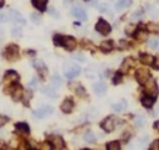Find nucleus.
Segmentation results:
<instances>
[{
	"instance_id": "obj_1",
	"label": "nucleus",
	"mask_w": 159,
	"mask_h": 150,
	"mask_svg": "<svg viewBox=\"0 0 159 150\" xmlns=\"http://www.w3.org/2000/svg\"><path fill=\"white\" fill-rule=\"evenodd\" d=\"M81 73V68L76 65H66L65 67H63V76H65L66 78L71 79V78H75L77 77L78 75Z\"/></svg>"
},
{
	"instance_id": "obj_2",
	"label": "nucleus",
	"mask_w": 159,
	"mask_h": 150,
	"mask_svg": "<svg viewBox=\"0 0 159 150\" xmlns=\"http://www.w3.org/2000/svg\"><path fill=\"white\" fill-rule=\"evenodd\" d=\"M118 123L117 121V118H114V117H108V118H106L104 121L102 122L101 127L104 132H107V133H111L114 130V128H116V124Z\"/></svg>"
},
{
	"instance_id": "obj_3",
	"label": "nucleus",
	"mask_w": 159,
	"mask_h": 150,
	"mask_svg": "<svg viewBox=\"0 0 159 150\" xmlns=\"http://www.w3.org/2000/svg\"><path fill=\"white\" fill-rule=\"evenodd\" d=\"M5 57L10 61H14V60L19 58V47L17 45H9L5 48V52H4Z\"/></svg>"
},
{
	"instance_id": "obj_4",
	"label": "nucleus",
	"mask_w": 159,
	"mask_h": 150,
	"mask_svg": "<svg viewBox=\"0 0 159 150\" xmlns=\"http://www.w3.org/2000/svg\"><path fill=\"white\" fill-rule=\"evenodd\" d=\"M8 15H9V21H13V23L19 24V25H25V19L23 17V15H21L17 10L10 9Z\"/></svg>"
},
{
	"instance_id": "obj_5",
	"label": "nucleus",
	"mask_w": 159,
	"mask_h": 150,
	"mask_svg": "<svg viewBox=\"0 0 159 150\" xmlns=\"http://www.w3.org/2000/svg\"><path fill=\"white\" fill-rule=\"evenodd\" d=\"M144 93L145 94H148V96H153V97H155L157 96V93H158V87H157V83H155V81L154 79H148V81L144 83Z\"/></svg>"
},
{
	"instance_id": "obj_6",
	"label": "nucleus",
	"mask_w": 159,
	"mask_h": 150,
	"mask_svg": "<svg viewBox=\"0 0 159 150\" xmlns=\"http://www.w3.org/2000/svg\"><path fill=\"white\" fill-rule=\"evenodd\" d=\"M49 142L52 145V148L56 149V150H61V149H65L66 148L63 139L61 136H59V135H50L49 136Z\"/></svg>"
},
{
	"instance_id": "obj_7",
	"label": "nucleus",
	"mask_w": 159,
	"mask_h": 150,
	"mask_svg": "<svg viewBox=\"0 0 159 150\" xmlns=\"http://www.w3.org/2000/svg\"><path fill=\"white\" fill-rule=\"evenodd\" d=\"M96 30H97V32H100L102 35H108L111 32V25L106 21V20L100 19L96 24Z\"/></svg>"
},
{
	"instance_id": "obj_8",
	"label": "nucleus",
	"mask_w": 159,
	"mask_h": 150,
	"mask_svg": "<svg viewBox=\"0 0 159 150\" xmlns=\"http://www.w3.org/2000/svg\"><path fill=\"white\" fill-rule=\"evenodd\" d=\"M52 112H54V108H52L51 106H42L41 108L36 109V111H35L33 114H34L36 118L41 119V118H45V117L50 115Z\"/></svg>"
},
{
	"instance_id": "obj_9",
	"label": "nucleus",
	"mask_w": 159,
	"mask_h": 150,
	"mask_svg": "<svg viewBox=\"0 0 159 150\" xmlns=\"http://www.w3.org/2000/svg\"><path fill=\"white\" fill-rule=\"evenodd\" d=\"M61 47H65L68 51H72V50H75V47H76V40L72 36H62Z\"/></svg>"
},
{
	"instance_id": "obj_10",
	"label": "nucleus",
	"mask_w": 159,
	"mask_h": 150,
	"mask_svg": "<svg viewBox=\"0 0 159 150\" xmlns=\"http://www.w3.org/2000/svg\"><path fill=\"white\" fill-rule=\"evenodd\" d=\"M149 78H151V73L144 68H141L135 72V79L139 84H144Z\"/></svg>"
},
{
	"instance_id": "obj_11",
	"label": "nucleus",
	"mask_w": 159,
	"mask_h": 150,
	"mask_svg": "<svg viewBox=\"0 0 159 150\" xmlns=\"http://www.w3.org/2000/svg\"><path fill=\"white\" fill-rule=\"evenodd\" d=\"M72 15L75 17H77V19H80V20H87V14L81 6H75V8H73L72 9Z\"/></svg>"
},
{
	"instance_id": "obj_12",
	"label": "nucleus",
	"mask_w": 159,
	"mask_h": 150,
	"mask_svg": "<svg viewBox=\"0 0 159 150\" xmlns=\"http://www.w3.org/2000/svg\"><path fill=\"white\" fill-rule=\"evenodd\" d=\"M34 67L37 69V72H39V75L41 77H46L47 76V68H46L45 63L42 62V61H36L34 63Z\"/></svg>"
},
{
	"instance_id": "obj_13",
	"label": "nucleus",
	"mask_w": 159,
	"mask_h": 150,
	"mask_svg": "<svg viewBox=\"0 0 159 150\" xmlns=\"http://www.w3.org/2000/svg\"><path fill=\"white\" fill-rule=\"evenodd\" d=\"M72 109H73V102L71 101V99H65L62 103H61V111L63 113H71L72 112Z\"/></svg>"
},
{
	"instance_id": "obj_14",
	"label": "nucleus",
	"mask_w": 159,
	"mask_h": 150,
	"mask_svg": "<svg viewBox=\"0 0 159 150\" xmlns=\"http://www.w3.org/2000/svg\"><path fill=\"white\" fill-rule=\"evenodd\" d=\"M93 91L96 94L102 96L106 93V91H107V86H106V83H103V82H97V83L93 84Z\"/></svg>"
},
{
	"instance_id": "obj_15",
	"label": "nucleus",
	"mask_w": 159,
	"mask_h": 150,
	"mask_svg": "<svg viewBox=\"0 0 159 150\" xmlns=\"http://www.w3.org/2000/svg\"><path fill=\"white\" fill-rule=\"evenodd\" d=\"M139 60L143 65H147V66H152L153 62H154V56L149 55V54H141L139 55Z\"/></svg>"
},
{
	"instance_id": "obj_16",
	"label": "nucleus",
	"mask_w": 159,
	"mask_h": 150,
	"mask_svg": "<svg viewBox=\"0 0 159 150\" xmlns=\"http://www.w3.org/2000/svg\"><path fill=\"white\" fill-rule=\"evenodd\" d=\"M141 102H142V104H143L145 108H152V107L154 106V102H155V97L148 96V94H147V96L142 97Z\"/></svg>"
},
{
	"instance_id": "obj_17",
	"label": "nucleus",
	"mask_w": 159,
	"mask_h": 150,
	"mask_svg": "<svg viewBox=\"0 0 159 150\" xmlns=\"http://www.w3.org/2000/svg\"><path fill=\"white\" fill-rule=\"evenodd\" d=\"M70 86V88L71 89H73V91H75L80 97H84V96H86V91H84V89H83V87L80 84V83H70L68 84Z\"/></svg>"
},
{
	"instance_id": "obj_18",
	"label": "nucleus",
	"mask_w": 159,
	"mask_h": 150,
	"mask_svg": "<svg viewBox=\"0 0 159 150\" xmlns=\"http://www.w3.org/2000/svg\"><path fill=\"white\" fill-rule=\"evenodd\" d=\"M17 78H19L17 73H16L15 71H13V69H10V71H8V72L5 73V82H6V83L15 82V81H17Z\"/></svg>"
},
{
	"instance_id": "obj_19",
	"label": "nucleus",
	"mask_w": 159,
	"mask_h": 150,
	"mask_svg": "<svg viewBox=\"0 0 159 150\" xmlns=\"http://www.w3.org/2000/svg\"><path fill=\"white\" fill-rule=\"evenodd\" d=\"M23 93H24L23 88H21L19 84H16V87H14V92H13V101L19 102L21 99V97H23Z\"/></svg>"
},
{
	"instance_id": "obj_20",
	"label": "nucleus",
	"mask_w": 159,
	"mask_h": 150,
	"mask_svg": "<svg viewBox=\"0 0 159 150\" xmlns=\"http://www.w3.org/2000/svg\"><path fill=\"white\" fill-rule=\"evenodd\" d=\"M33 2V5L40 10V11H45L46 10V4H47V0H31Z\"/></svg>"
},
{
	"instance_id": "obj_21",
	"label": "nucleus",
	"mask_w": 159,
	"mask_h": 150,
	"mask_svg": "<svg viewBox=\"0 0 159 150\" xmlns=\"http://www.w3.org/2000/svg\"><path fill=\"white\" fill-rule=\"evenodd\" d=\"M113 50V41H104L101 44V51L104 52V54H107V52H111Z\"/></svg>"
},
{
	"instance_id": "obj_22",
	"label": "nucleus",
	"mask_w": 159,
	"mask_h": 150,
	"mask_svg": "<svg viewBox=\"0 0 159 150\" xmlns=\"http://www.w3.org/2000/svg\"><path fill=\"white\" fill-rule=\"evenodd\" d=\"M131 4H132L131 0H119V2H117V4H116V10L121 11V10H123V9H126V8L131 6Z\"/></svg>"
},
{
	"instance_id": "obj_23",
	"label": "nucleus",
	"mask_w": 159,
	"mask_h": 150,
	"mask_svg": "<svg viewBox=\"0 0 159 150\" xmlns=\"http://www.w3.org/2000/svg\"><path fill=\"white\" fill-rule=\"evenodd\" d=\"M15 128H16L17 132H21V133H24V134H29L30 133V128H29V125L26 123H17L15 125Z\"/></svg>"
},
{
	"instance_id": "obj_24",
	"label": "nucleus",
	"mask_w": 159,
	"mask_h": 150,
	"mask_svg": "<svg viewBox=\"0 0 159 150\" xmlns=\"http://www.w3.org/2000/svg\"><path fill=\"white\" fill-rule=\"evenodd\" d=\"M132 66H134L133 60H132V58H127V60H124V62H123V65H122V69H123L124 72H127Z\"/></svg>"
},
{
	"instance_id": "obj_25",
	"label": "nucleus",
	"mask_w": 159,
	"mask_h": 150,
	"mask_svg": "<svg viewBox=\"0 0 159 150\" xmlns=\"http://www.w3.org/2000/svg\"><path fill=\"white\" fill-rule=\"evenodd\" d=\"M61 83H62V81H61V78L60 77H57V76H55V77H52V79H51V87L52 88H59L60 86H61Z\"/></svg>"
},
{
	"instance_id": "obj_26",
	"label": "nucleus",
	"mask_w": 159,
	"mask_h": 150,
	"mask_svg": "<svg viewBox=\"0 0 159 150\" xmlns=\"http://www.w3.org/2000/svg\"><path fill=\"white\" fill-rule=\"evenodd\" d=\"M145 119L143 118V117H135L134 118V125L135 127H138V128H142V127H144L145 125Z\"/></svg>"
},
{
	"instance_id": "obj_27",
	"label": "nucleus",
	"mask_w": 159,
	"mask_h": 150,
	"mask_svg": "<svg viewBox=\"0 0 159 150\" xmlns=\"http://www.w3.org/2000/svg\"><path fill=\"white\" fill-rule=\"evenodd\" d=\"M123 109H126V102L116 103V104L112 106V111H114V112H122Z\"/></svg>"
},
{
	"instance_id": "obj_28",
	"label": "nucleus",
	"mask_w": 159,
	"mask_h": 150,
	"mask_svg": "<svg viewBox=\"0 0 159 150\" xmlns=\"http://www.w3.org/2000/svg\"><path fill=\"white\" fill-rule=\"evenodd\" d=\"M148 46H149L152 50H158L159 48V40L158 38H151L148 41Z\"/></svg>"
},
{
	"instance_id": "obj_29",
	"label": "nucleus",
	"mask_w": 159,
	"mask_h": 150,
	"mask_svg": "<svg viewBox=\"0 0 159 150\" xmlns=\"http://www.w3.org/2000/svg\"><path fill=\"white\" fill-rule=\"evenodd\" d=\"M121 143L119 142H111L107 144V150H119Z\"/></svg>"
},
{
	"instance_id": "obj_30",
	"label": "nucleus",
	"mask_w": 159,
	"mask_h": 150,
	"mask_svg": "<svg viewBox=\"0 0 159 150\" xmlns=\"http://www.w3.org/2000/svg\"><path fill=\"white\" fill-rule=\"evenodd\" d=\"M135 30H137V26L133 25V24H129V25H127L126 29H124V32L127 35H133L135 32Z\"/></svg>"
},
{
	"instance_id": "obj_31",
	"label": "nucleus",
	"mask_w": 159,
	"mask_h": 150,
	"mask_svg": "<svg viewBox=\"0 0 159 150\" xmlns=\"http://www.w3.org/2000/svg\"><path fill=\"white\" fill-rule=\"evenodd\" d=\"M24 96V103L26 107H30V99L31 97H33V93H31V91H26L25 93H23Z\"/></svg>"
},
{
	"instance_id": "obj_32",
	"label": "nucleus",
	"mask_w": 159,
	"mask_h": 150,
	"mask_svg": "<svg viewBox=\"0 0 159 150\" xmlns=\"http://www.w3.org/2000/svg\"><path fill=\"white\" fill-rule=\"evenodd\" d=\"M83 139H84V142H87V143H93L96 140V135L93 133H86L83 135Z\"/></svg>"
},
{
	"instance_id": "obj_33",
	"label": "nucleus",
	"mask_w": 159,
	"mask_h": 150,
	"mask_svg": "<svg viewBox=\"0 0 159 150\" xmlns=\"http://www.w3.org/2000/svg\"><path fill=\"white\" fill-rule=\"evenodd\" d=\"M11 35H13V36H16V37H20L21 35H23L21 27H20V26H15V27L11 30Z\"/></svg>"
},
{
	"instance_id": "obj_34",
	"label": "nucleus",
	"mask_w": 159,
	"mask_h": 150,
	"mask_svg": "<svg viewBox=\"0 0 159 150\" xmlns=\"http://www.w3.org/2000/svg\"><path fill=\"white\" fill-rule=\"evenodd\" d=\"M30 17H31V21H33L34 24H40V23H41V16H40L39 14L33 13Z\"/></svg>"
},
{
	"instance_id": "obj_35",
	"label": "nucleus",
	"mask_w": 159,
	"mask_h": 150,
	"mask_svg": "<svg viewBox=\"0 0 159 150\" xmlns=\"http://www.w3.org/2000/svg\"><path fill=\"white\" fill-rule=\"evenodd\" d=\"M121 82H122V73L121 72H117V73L114 75V77H113V83L114 84H118Z\"/></svg>"
},
{
	"instance_id": "obj_36",
	"label": "nucleus",
	"mask_w": 159,
	"mask_h": 150,
	"mask_svg": "<svg viewBox=\"0 0 159 150\" xmlns=\"http://www.w3.org/2000/svg\"><path fill=\"white\" fill-rule=\"evenodd\" d=\"M61 41H62V35H55L54 36V44H55V46H60L61 47Z\"/></svg>"
},
{
	"instance_id": "obj_37",
	"label": "nucleus",
	"mask_w": 159,
	"mask_h": 150,
	"mask_svg": "<svg viewBox=\"0 0 159 150\" xmlns=\"http://www.w3.org/2000/svg\"><path fill=\"white\" fill-rule=\"evenodd\" d=\"M8 122H9V118L5 117V115H2V114H0V128H2L3 125H5Z\"/></svg>"
},
{
	"instance_id": "obj_38",
	"label": "nucleus",
	"mask_w": 159,
	"mask_h": 150,
	"mask_svg": "<svg viewBox=\"0 0 159 150\" xmlns=\"http://www.w3.org/2000/svg\"><path fill=\"white\" fill-rule=\"evenodd\" d=\"M149 149H152V150H159V139H157V140H154V142L151 144Z\"/></svg>"
},
{
	"instance_id": "obj_39",
	"label": "nucleus",
	"mask_w": 159,
	"mask_h": 150,
	"mask_svg": "<svg viewBox=\"0 0 159 150\" xmlns=\"http://www.w3.org/2000/svg\"><path fill=\"white\" fill-rule=\"evenodd\" d=\"M141 17H142V11H141V10H138V11H134L132 14V20H138Z\"/></svg>"
},
{
	"instance_id": "obj_40",
	"label": "nucleus",
	"mask_w": 159,
	"mask_h": 150,
	"mask_svg": "<svg viewBox=\"0 0 159 150\" xmlns=\"http://www.w3.org/2000/svg\"><path fill=\"white\" fill-rule=\"evenodd\" d=\"M37 84H39V79H37V78H33V79L30 81V83H29V86H30L31 88H36Z\"/></svg>"
},
{
	"instance_id": "obj_41",
	"label": "nucleus",
	"mask_w": 159,
	"mask_h": 150,
	"mask_svg": "<svg viewBox=\"0 0 159 150\" xmlns=\"http://www.w3.org/2000/svg\"><path fill=\"white\" fill-rule=\"evenodd\" d=\"M154 68H157V69H159V57L158 58H154V62H153V65H152Z\"/></svg>"
},
{
	"instance_id": "obj_42",
	"label": "nucleus",
	"mask_w": 159,
	"mask_h": 150,
	"mask_svg": "<svg viewBox=\"0 0 159 150\" xmlns=\"http://www.w3.org/2000/svg\"><path fill=\"white\" fill-rule=\"evenodd\" d=\"M98 10H100L101 13H103V11H107V5H100Z\"/></svg>"
},
{
	"instance_id": "obj_43",
	"label": "nucleus",
	"mask_w": 159,
	"mask_h": 150,
	"mask_svg": "<svg viewBox=\"0 0 159 150\" xmlns=\"http://www.w3.org/2000/svg\"><path fill=\"white\" fill-rule=\"evenodd\" d=\"M154 128H155V129H157V130L159 132V121H157V122L154 123Z\"/></svg>"
},
{
	"instance_id": "obj_44",
	"label": "nucleus",
	"mask_w": 159,
	"mask_h": 150,
	"mask_svg": "<svg viewBox=\"0 0 159 150\" xmlns=\"http://www.w3.org/2000/svg\"><path fill=\"white\" fill-rule=\"evenodd\" d=\"M3 35H4V32H3V30H2V29H0V38H2V37H3Z\"/></svg>"
},
{
	"instance_id": "obj_45",
	"label": "nucleus",
	"mask_w": 159,
	"mask_h": 150,
	"mask_svg": "<svg viewBox=\"0 0 159 150\" xmlns=\"http://www.w3.org/2000/svg\"><path fill=\"white\" fill-rule=\"evenodd\" d=\"M4 5V0H0V8H2Z\"/></svg>"
},
{
	"instance_id": "obj_46",
	"label": "nucleus",
	"mask_w": 159,
	"mask_h": 150,
	"mask_svg": "<svg viewBox=\"0 0 159 150\" xmlns=\"http://www.w3.org/2000/svg\"><path fill=\"white\" fill-rule=\"evenodd\" d=\"M155 31H158V32H159V25L157 26V29H155Z\"/></svg>"
}]
</instances>
